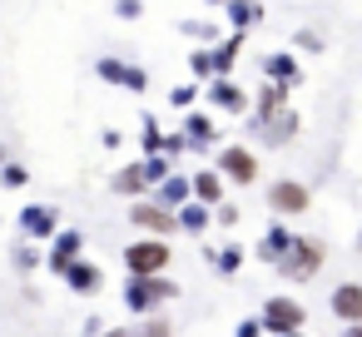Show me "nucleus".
I'll use <instances>...</instances> for the list:
<instances>
[{"label":"nucleus","instance_id":"f257e3e1","mask_svg":"<svg viewBox=\"0 0 362 337\" xmlns=\"http://www.w3.org/2000/svg\"><path fill=\"white\" fill-rule=\"evenodd\" d=\"M273 263H278V273H283L288 283H308V278L322 268V243H317V238H288V248H283Z\"/></svg>","mask_w":362,"mask_h":337},{"label":"nucleus","instance_id":"f03ea898","mask_svg":"<svg viewBox=\"0 0 362 337\" xmlns=\"http://www.w3.org/2000/svg\"><path fill=\"white\" fill-rule=\"evenodd\" d=\"M164 297H174V283L159 273H134V283L124 288V307L129 312H154Z\"/></svg>","mask_w":362,"mask_h":337},{"label":"nucleus","instance_id":"7ed1b4c3","mask_svg":"<svg viewBox=\"0 0 362 337\" xmlns=\"http://www.w3.org/2000/svg\"><path fill=\"white\" fill-rule=\"evenodd\" d=\"M124 268H129V278H134V273H164V268H169V243L154 238V233H149L144 243H129V248H124Z\"/></svg>","mask_w":362,"mask_h":337},{"label":"nucleus","instance_id":"20e7f679","mask_svg":"<svg viewBox=\"0 0 362 337\" xmlns=\"http://www.w3.org/2000/svg\"><path fill=\"white\" fill-rule=\"evenodd\" d=\"M258 322H263V332H293V327L308 322V307H303L298 297H268Z\"/></svg>","mask_w":362,"mask_h":337},{"label":"nucleus","instance_id":"39448f33","mask_svg":"<svg viewBox=\"0 0 362 337\" xmlns=\"http://www.w3.org/2000/svg\"><path fill=\"white\" fill-rule=\"evenodd\" d=\"M308 203H313V194H308V184H298V179H278V184L268 189V208H273V213H308Z\"/></svg>","mask_w":362,"mask_h":337},{"label":"nucleus","instance_id":"423d86ee","mask_svg":"<svg viewBox=\"0 0 362 337\" xmlns=\"http://www.w3.org/2000/svg\"><path fill=\"white\" fill-rule=\"evenodd\" d=\"M129 223L144 228V233H154V238H169V233L179 228V223H174V208H164L159 199H154V203H134V208H129Z\"/></svg>","mask_w":362,"mask_h":337},{"label":"nucleus","instance_id":"0eeeda50","mask_svg":"<svg viewBox=\"0 0 362 337\" xmlns=\"http://www.w3.org/2000/svg\"><path fill=\"white\" fill-rule=\"evenodd\" d=\"M218 174H223L228 184H253V179H258V159H253L243 144H233V149L218 154Z\"/></svg>","mask_w":362,"mask_h":337},{"label":"nucleus","instance_id":"6e6552de","mask_svg":"<svg viewBox=\"0 0 362 337\" xmlns=\"http://www.w3.org/2000/svg\"><path fill=\"white\" fill-rule=\"evenodd\" d=\"M45 243H50V253H45L50 273H65V263H75V258H80V248H85V238H80L75 228H55Z\"/></svg>","mask_w":362,"mask_h":337},{"label":"nucleus","instance_id":"1a4fd4ad","mask_svg":"<svg viewBox=\"0 0 362 337\" xmlns=\"http://www.w3.org/2000/svg\"><path fill=\"white\" fill-rule=\"evenodd\" d=\"M95 70H100V80H115V85H124V90H134V95H139V90H149V75H144L139 65H124V60H100Z\"/></svg>","mask_w":362,"mask_h":337},{"label":"nucleus","instance_id":"9d476101","mask_svg":"<svg viewBox=\"0 0 362 337\" xmlns=\"http://www.w3.org/2000/svg\"><path fill=\"white\" fill-rule=\"evenodd\" d=\"M209 100L218 105V110H228V114H238V110H248V95L228 80V75H214V85H209Z\"/></svg>","mask_w":362,"mask_h":337},{"label":"nucleus","instance_id":"9b49d317","mask_svg":"<svg viewBox=\"0 0 362 337\" xmlns=\"http://www.w3.org/2000/svg\"><path fill=\"white\" fill-rule=\"evenodd\" d=\"M21 228H25L30 238H40V243H45V238L60 228V213H55V208H40V203H30V208L21 213Z\"/></svg>","mask_w":362,"mask_h":337},{"label":"nucleus","instance_id":"f8f14e48","mask_svg":"<svg viewBox=\"0 0 362 337\" xmlns=\"http://www.w3.org/2000/svg\"><path fill=\"white\" fill-rule=\"evenodd\" d=\"M60 278H70V288H75V292H100V283H105V273H100L95 263H80V258H75V263H65V273H60Z\"/></svg>","mask_w":362,"mask_h":337},{"label":"nucleus","instance_id":"ddd939ff","mask_svg":"<svg viewBox=\"0 0 362 337\" xmlns=\"http://www.w3.org/2000/svg\"><path fill=\"white\" fill-rule=\"evenodd\" d=\"M332 312H337L342 322H357V317H362V283H342V288L332 292Z\"/></svg>","mask_w":362,"mask_h":337},{"label":"nucleus","instance_id":"4468645a","mask_svg":"<svg viewBox=\"0 0 362 337\" xmlns=\"http://www.w3.org/2000/svg\"><path fill=\"white\" fill-rule=\"evenodd\" d=\"M189 189H194V199H199V203H209V208H214V203L223 199V174H218V169H204V174H194V179H189Z\"/></svg>","mask_w":362,"mask_h":337},{"label":"nucleus","instance_id":"2eb2a0df","mask_svg":"<svg viewBox=\"0 0 362 337\" xmlns=\"http://www.w3.org/2000/svg\"><path fill=\"white\" fill-rule=\"evenodd\" d=\"M189 199H194V189H189L184 174H164V179H159V203H164V208H179V203H189Z\"/></svg>","mask_w":362,"mask_h":337},{"label":"nucleus","instance_id":"dca6fc26","mask_svg":"<svg viewBox=\"0 0 362 337\" xmlns=\"http://www.w3.org/2000/svg\"><path fill=\"white\" fill-rule=\"evenodd\" d=\"M263 75H268V80H278V85H288V90H293V85L303 80V75H298V60H293V55H268V60H263Z\"/></svg>","mask_w":362,"mask_h":337},{"label":"nucleus","instance_id":"f3484780","mask_svg":"<svg viewBox=\"0 0 362 337\" xmlns=\"http://www.w3.org/2000/svg\"><path fill=\"white\" fill-rule=\"evenodd\" d=\"M174 223H179L184 233H204V228H209V203H199V199H194V203H179Z\"/></svg>","mask_w":362,"mask_h":337},{"label":"nucleus","instance_id":"a211bd4d","mask_svg":"<svg viewBox=\"0 0 362 337\" xmlns=\"http://www.w3.org/2000/svg\"><path fill=\"white\" fill-rule=\"evenodd\" d=\"M238 45H243V35H228V40L209 55V75H228V70H233V60H238Z\"/></svg>","mask_w":362,"mask_h":337},{"label":"nucleus","instance_id":"6ab92c4d","mask_svg":"<svg viewBox=\"0 0 362 337\" xmlns=\"http://www.w3.org/2000/svg\"><path fill=\"white\" fill-rule=\"evenodd\" d=\"M110 189H115V194H129V199H134V194H139V189H149V184H144V169H139V164H129V169H119V174L110 179Z\"/></svg>","mask_w":362,"mask_h":337},{"label":"nucleus","instance_id":"aec40b11","mask_svg":"<svg viewBox=\"0 0 362 337\" xmlns=\"http://www.w3.org/2000/svg\"><path fill=\"white\" fill-rule=\"evenodd\" d=\"M288 238H293L288 228H268V233H263V243H258V258H263V263H273V258L288 248Z\"/></svg>","mask_w":362,"mask_h":337},{"label":"nucleus","instance_id":"412c9836","mask_svg":"<svg viewBox=\"0 0 362 337\" xmlns=\"http://www.w3.org/2000/svg\"><path fill=\"white\" fill-rule=\"evenodd\" d=\"M184 124H189V134H184V139H189L194 149H199V144H209V139H214V129H218V124H209V114H189Z\"/></svg>","mask_w":362,"mask_h":337},{"label":"nucleus","instance_id":"4be33fe9","mask_svg":"<svg viewBox=\"0 0 362 337\" xmlns=\"http://www.w3.org/2000/svg\"><path fill=\"white\" fill-rule=\"evenodd\" d=\"M258 16H263V11L253 6V0H228V20H233L238 30H243V25H253Z\"/></svg>","mask_w":362,"mask_h":337},{"label":"nucleus","instance_id":"5701e85b","mask_svg":"<svg viewBox=\"0 0 362 337\" xmlns=\"http://www.w3.org/2000/svg\"><path fill=\"white\" fill-rule=\"evenodd\" d=\"M139 169H144V184H159L169 174V159L164 154H149V159H139Z\"/></svg>","mask_w":362,"mask_h":337},{"label":"nucleus","instance_id":"b1692460","mask_svg":"<svg viewBox=\"0 0 362 337\" xmlns=\"http://www.w3.org/2000/svg\"><path fill=\"white\" fill-rule=\"evenodd\" d=\"M0 184H11V189H25V184H30V174H25L21 164H6V169H0Z\"/></svg>","mask_w":362,"mask_h":337},{"label":"nucleus","instance_id":"393cba45","mask_svg":"<svg viewBox=\"0 0 362 337\" xmlns=\"http://www.w3.org/2000/svg\"><path fill=\"white\" fill-rule=\"evenodd\" d=\"M144 144H149V154H159V149H164V134H159V124H154V119H144Z\"/></svg>","mask_w":362,"mask_h":337},{"label":"nucleus","instance_id":"a878e982","mask_svg":"<svg viewBox=\"0 0 362 337\" xmlns=\"http://www.w3.org/2000/svg\"><path fill=\"white\" fill-rule=\"evenodd\" d=\"M189 65H194V75H199V80H209V50H194V55H189Z\"/></svg>","mask_w":362,"mask_h":337},{"label":"nucleus","instance_id":"bb28decb","mask_svg":"<svg viewBox=\"0 0 362 337\" xmlns=\"http://www.w3.org/2000/svg\"><path fill=\"white\" fill-rule=\"evenodd\" d=\"M124 337H169V322H149V327H139V332H124Z\"/></svg>","mask_w":362,"mask_h":337},{"label":"nucleus","instance_id":"cd10ccee","mask_svg":"<svg viewBox=\"0 0 362 337\" xmlns=\"http://www.w3.org/2000/svg\"><path fill=\"white\" fill-rule=\"evenodd\" d=\"M233 337H263V322L258 317H248V322H238V332Z\"/></svg>","mask_w":362,"mask_h":337},{"label":"nucleus","instance_id":"c85d7f7f","mask_svg":"<svg viewBox=\"0 0 362 337\" xmlns=\"http://www.w3.org/2000/svg\"><path fill=\"white\" fill-rule=\"evenodd\" d=\"M238 258H243V253H238V248H228V253H218V268H223V273H233V268H238Z\"/></svg>","mask_w":362,"mask_h":337},{"label":"nucleus","instance_id":"c756f323","mask_svg":"<svg viewBox=\"0 0 362 337\" xmlns=\"http://www.w3.org/2000/svg\"><path fill=\"white\" fill-rule=\"evenodd\" d=\"M115 11H119V16H124V20H134V16H139V11H144V6H139V0H119V6H115Z\"/></svg>","mask_w":362,"mask_h":337},{"label":"nucleus","instance_id":"7c9ffc66","mask_svg":"<svg viewBox=\"0 0 362 337\" xmlns=\"http://www.w3.org/2000/svg\"><path fill=\"white\" fill-rule=\"evenodd\" d=\"M298 45H303V50H322V40H317L313 30H303V35H298Z\"/></svg>","mask_w":362,"mask_h":337},{"label":"nucleus","instance_id":"2f4dec72","mask_svg":"<svg viewBox=\"0 0 362 337\" xmlns=\"http://www.w3.org/2000/svg\"><path fill=\"white\" fill-rule=\"evenodd\" d=\"M347 337H362V317H357V322H347Z\"/></svg>","mask_w":362,"mask_h":337},{"label":"nucleus","instance_id":"473e14b6","mask_svg":"<svg viewBox=\"0 0 362 337\" xmlns=\"http://www.w3.org/2000/svg\"><path fill=\"white\" fill-rule=\"evenodd\" d=\"M278 337H303V327H293V332H278Z\"/></svg>","mask_w":362,"mask_h":337},{"label":"nucleus","instance_id":"72a5a7b5","mask_svg":"<svg viewBox=\"0 0 362 337\" xmlns=\"http://www.w3.org/2000/svg\"><path fill=\"white\" fill-rule=\"evenodd\" d=\"M95 337H124V332H95Z\"/></svg>","mask_w":362,"mask_h":337},{"label":"nucleus","instance_id":"f704fd0d","mask_svg":"<svg viewBox=\"0 0 362 337\" xmlns=\"http://www.w3.org/2000/svg\"><path fill=\"white\" fill-rule=\"evenodd\" d=\"M0 164H6V149H0Z\"/></svg>","mask_w":362,"mask_h":337},{"label":"nucleus","instance_id":"c9c22d12","mask_svg":"<svg viewBox=\"0 0 362 337\" xmlns=\"http://www.w3.org/2000/svg\"><path fill=\"white\" fill-rule=\"evenodd\" d=\"M357 248H362V233H357Z\"/></svg>","mask_w":362,"mask_h":337}]
</instances>
